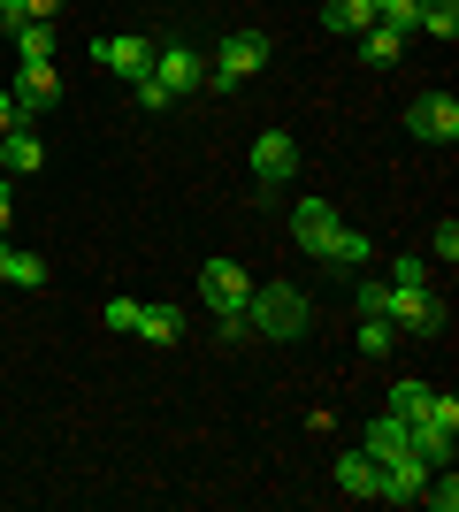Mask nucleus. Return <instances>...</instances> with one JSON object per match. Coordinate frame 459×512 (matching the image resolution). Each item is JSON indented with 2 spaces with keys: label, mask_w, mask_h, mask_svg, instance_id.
<instances>
[{
  "label": "nucleus",
  "mask_w": 459,
  "mask_h": 512,
  "mask_svg": "<svg viewBox=\"0 0 459 512\" xmlns=\"http://www.w3.org/2000/svg\"><path fill=\"white\" fill-rule=\"evenodd\" d=\"M245 321H253L268 344H291V337H306V321H314V299H306L299 283H253V299H245Z\"/></svg>",
  "instance_id": "nucleus-1"
},
{
  "label": "nucleus",
  "mask_w": 459,
  "mask_h": 512,
  "mask_svg": "<svg viewBox=\"0 0 459 512\" xmlns=\"http://www.w3.org/2000/svg\"><path fill=\"white\" fill-rule=\"evenodd\" d=\"M261 62H268V39H261V31H230V39L215 46V77H207V85H215V92H238Z\"/></svg>",
  "instance_id": "nucleus-2"
},
{
  "label": "nucleus",
  "mask_w": 459,
  "mask_h": 512,
  "mask_svg": "<svg viewBox=\"0 0 459 512\" xmlns=\"http://www.w3.org/2000/svg\"><path fill=\"white\" fill-rule=\"evenodd\" d=\"M406 130H414L421 146H452L459 138V100L452 92H421V100L406 107Z\"/></svg>",
  "instance_id": "nucleus-3"
},
{
  "label": "nucleus",
  "mask_w": 459,
  "mask_h": 512,
  "mask_svg": "<svg viewBox=\"0 0 459 512\" xmlns=\"http://www.w3.org/2000/svg\"><path fill=\"white\" fill-rule=\"evenodd\" d=\"M199 299L215 306V314H245V299H253V276H245L238 260H207V268H199Z\"/></svg>",
  "instance_id": "nucleus-4"
},
{
  "label": "nucleus",
  "mask_w": 459,
  "mask_h": 512,
  "mask_svg": "<svg viewBox=\"0 0 459 512\" xmlns=\"http://www.w3.org/2000/svg\"><path fill=\"white\" fill-rule=\"evenodd\" d=\"M245 161H253V176H261V192L268 184H291V176H299V138H291V130H261Z\"/></svg>",
  "instance_id": "nucleus-5"
},
{
  "label": "nucleus",
  "mask_w": 459,
  "mask_h": 512,
  "mask_svg": "<svg viewBox=\"0 0 459 512\" xmlns=\"http://www.w3.org/2000/svg\"><path fill=\"white\" fill-rule=\"evenodd\" d=\"M92 62L115 69L123 85H138V77L153 69V39H92Z\"/></svg>",
  "instance_id": "nucleus-6"
},
{
  "label": "nucleus",
  "mask_w": 459,
  "mask_h": 512,
  "mask_svg": "<svg viewBox=\"0 0 459 512\" xmlns=\"http://www.w3.org/2000/svg\"><path fill=\"white\" fill-rule=\"evenodd\" d=\"M8 92H16V107H23V115H54V107H62V85H54V62H23V69H16V85H8Z\"/></svg>",
  "instance_id": "nucleus-7"
},
{
  "label": "nucleus",
  "mask_w": 459,
  "mask_h": 512,
  "mask_svg": "<svg viewBox=\"0 0 459 512\" xmlns=\"http://www.w3.org/2000/svg\"><path fill=\"white\" fill-rule=\"evenodd\" d=\"M39 169H46V138L31 123H16L8 138H0V176L16 184V176H39Z\"/></svg>",
  "instance_id": "nucleus-8"
},
{
  "label": "nucleus",
  "mask_w": 459,
  "mask_h": 512,
  "mask_svg": "<svg viewBox=\"0 0 459 512\" xmlns=\"http://www.w3.org/2000/svg\"><path fill=\"white\" fill-rule=\"evenodd\" d=\"M329 230H337V207H329V199H299V207H291V245H299V253H322Z\"/></svg>",
  "instance_id": "nucleus-9"
},
{
  "label": "nucleus",
  "mask_w": 459,
  "mask_h": 512,
  "mask_svg": "<svg viewBox=\"0 0 459 512\" xmlns=\"http://www.w3.org/2000/svg\"><path fill=\"white\" fill-rule=\"evenodd\" d=\"M153 77L184 100V92H199V54L192 46H153Z\"/></svg>",
  "instance_id": "nucleus-10"
},
{
  "label": "nucleus",
  "mask_w": 459,
  "mask_h": 512,
  "mask_svg": "<svg viewBox=\"0 0 459 512\" xmlns=\"http://www.w3.org/2000/svg\"><path fill=\"white\" fill-rule=\"evenodd\" d=\"M46 276H54V268H46L39 253H16V245L0 237V283H16V291H46Z\"/></svg>",
  "instance_id": "nucleus-11"
},
{
  "label": "nucleus",
  "mask_w": 459,
  "mask_h": 512,
  "mask_svg": "<svg viewBox=\"0 0 459 512\" xmlns=\"http://www.w3.org/2000/svg\"><path fill=\"white\" fill-rule=\"evenodd\" d=\"M398 54H406V31H391V23H368V31H360V62L368 69H398Z\"/></svg>",
  "instance_id": "nucleus-12"
},
{
  "label": "nucleus",
  "mask_w": 459,
  "mask_h": 512,
  "mask_svg": "<svg viewBox=\"0 0 459 512\" xmlns=\"http://www.w3.org/2000/svg\"><path fill=\"white\" fill-rule=\"evenodd\" d=\"M368 253H375V237H360V230H345V222H337V230H329V245L314 260H337V268H368Z\"/></svg>",
  "instance_id": "nucleus-13"
},
{
  "label": "nucleus",
  "mask_w": 459,
  "mask_h": 512,
  "mask_svg": "<svg viewBox=\"0 0 459 512\" xmlns=\"http://www.w3.org/2000/svg\"><path fill=\"white\" fill-rule=\"evenodd\" d=\"M414 31H429V39L452 46L459 39V0H414Z\"/></svg>",
  "instance_id": "nucleus-14"
},
{
  "label": "nucleus",
  "mask_w": 459,
  "mask_h": 512,
  "mask_svg": "<svg viewBox=\"0 0 459 512\" xmlns=\"http://www.w3.org/2000/svg\"><path fill=\"white\" fill-rule=\"evenodd\" d=\"M375 459V467H383V459H398V451H406V421H398V413H375L368 421V444H360Z\"/></svg>",
  "instance_id": "nucleus-15"
},
{
  "label": "nucleus",
  "mask_w": 459,
  "mask_h": 512,
  "mask_svg": "<svg viewBox=\"0 0 459 512\" xmlns=\"http://www.w3.org/2000/svg\"><path fill=\"white\" fill-rule=\"evenodd\" d=\"M368 23V0H322V31H337V39H360Z\"/></svg>",
  "instance_id": "nucleus-16"
},
{
  "label": "nucleus",
  "mask_w": 459,
  "mask_h": 512,
  "mask_svg": "<svg viewBox=\"0 0 459 512\" xmlns=\"http://www.w3.org/2000/svg\"><path fill=\"white\" fill-rule=\"evenodd\" d=\"M337 490L345 497H375V459L368 451H345V459H337Z\"/></svg>",
  "instance_id": "nucleus-17"
},
{
  "label": "nucleus",
  "mask_w": 459,
  "mask_h": 512,
  "mask_svg": "<svg viewBox=\"0 0 459 512\" xmlns=\"http://www.w3.org/2000/svg\"><path fill=\"white\" fill-rule=\"evenodd\" d=\"M138 337L146 344H176L184 337V314H176V306H146V314H138Z\"/></svg>",
  "instance_id": "nucleus-18"
},
{
  "label": "nucleus",
  "mask_w": 459,
  "mask_h": 512,
  "mask_svg": "<svg viewBox=\"0 0 459 512\" xmlns=\"http://www.w3.org/2000/svg\"><path fill=\"white\" fill-rule=\"evenodd\" d=\"M8 39H16L23 62H54V23H16Z\"/></svg>",
  "instance_id": "nucleus-19"
},
{
  "label": "nucleus",
  "mask_w": 459,
  "mask_h": 512,
  "mask_svg": "<svg viewBox=\"0 0 459 512\" xmlns=\"http://www.w3.org/2000/svg\"><path fill=\"white\" fill-rule=\"evenodd\" d=\"M421 505H429V512H459V474H452V467H429V482H421Z\"/></svg>",
  "instance_id": "nucleus-20"
},
{
  "label": "nucleus",
  "mask_w": 459,
  "mask_h": 512,
  "mask_svg": "<svg viewBox=\"0 0 459 512\" xmlns=\"http://www.w3.org/2000/svg\"><path fill=\"white\" fill-rule=\"evenodd\" d=\"M138 314H146L138 299H108V306H100V321H108L115 337H138Z\"/></svg>",
  "instance_id": "nucleus-21"
},
{
  "label": "nucleus",
  "mask_w": 459,
  "mask_h": 512,
  "mask_svg": "<svg viewBox=\"0 0 459 512\" xmlns=\"http://www.w3.org/2000/svg\"><path fill=\"white\" fill-rule=\"evenodd\" d=\"M375 23H391V31H414V0H368Z\"/></svg>",
  "instance_id": "nucleus-22"
},
{
  "label": "nucleus",
  "mask_w": 459,
  "mask_h": 512,
  "mask_svg": "<svg viewBox=\"0 0 459 512\" xmlns=\"http://www.w3.org/2000/svg\"><path fill=\"white\" fill-rule=\"evenodd\" d=\"M360 352H368V360H383V352H391V321H383V314L360 321Z\"/></svg>",
  "instance_id": "nucleus-23"
},
{
  "label": "nucleus",
  "mask_w": 459,
  "mask_h": 512,
  "mask_svg": "<svg viewBox=\"0 0 459 512\" xmlns=\"http://www.w3.org/2000/svg\"><path fill=\"white\" fill-rule=\"evenodd\" d=\"M421 406H429V383H398L391 390V413H398V421H414Z\"/></svg>",
  "instance_id": "nucleus-24"
},
{
  "label": "nucleus",
  "mask_w": 459,
  "mask_h": 512,
  "mask_svg": "<svg viewBox=\"0 0 459 512\" xmlns=\"http://www.w3.org/2000/svg\"><path fill=\"white\" fill-rule=\"evenodd\" d=\"M391 283H406V291H429V260H414V253L391 260Z\"/></svg>",
  "instance_id": "nucleus-25"
},
{
  "label": "nucleus",
  "mask_w": 459,
  "mask_h": 512,
  "mask_svg": "<svg viewBox=\"0 0 459 512\" xmlns=\"http://www.w3.org/2000/svg\"><path fill=\"white\" fill-rule=\"evenodd\" d=\"M138 107H153V115H161V107H176V92H169V85H161V77L146 69V77H138Z\"/></svg>",
  "instance_id": "nucleus-26"
},
{
  "label": "nucleus",
  "mask_w": 459,
  "mask_h": 512,
  "mask_svg": "<svg viewBox=\"0 0 459 512\" xmlns=\"http://www.w3.org/2000/svg\"><path fill=\"white\" fill-rule=\"evenodd\" d=\"M429 260H444V268H452V260H459V222H452V214H444V222H437V245H429Z\"/></svg>",
  "instance_id": "nucleus-27"
},
{
  "label": "nucleus",
  "mask_w": 459,
  "mask_h": 512,
  "mask_svg": "<svg viewBox=\"0 0 459 512\" xmlns=\"http://www.w3.org/2000/svg\"><path fill=\"white\" fill-rule=\"evenodd\" d=\"M16 123H31V115H23V107H16V92L0 85V138H8V130H16Z\"/></svg>",
  "instance_id": "nucleus-28"
},
{
  "label": "nucleus",
  "mask_w": 459,
  "mask_h": 512,
  "mask_svg": "<svg viewBox=\"0 0 459 512\" xmlns=\"http://www.w3.org/2000/svg\"><path fill=\"white\" fill-rule=\"evenodd\" d=\"M352 306H360V314H383V283L368 276V283H360V291H352Z\"/></svg>",
  "instance_id": "nucleus-29"
},
{
  "label": "nucleus",
  "mask_w": 459,
  "mask_h": 512,
  "mask_svg": "<svg viewBox=\"0 0 459 512\" xmlns=\"http://www.w3.org/2000/svg\"><path fill=\"white\" fill-rule=\"evenodd\" d=\"M62 8H69V0H23V16H31V23H54Z\"/></svg>",
  "instance_id": "nucleus-30"
},
{
  "label": "nucleus",
  "mask_w": 459,
  "mask_h": 512,
  "mask_svg": "<svg viewBox=\"0 0 459 512\" xmlns=\"http://www.w3.org/2000/svg\"><path fill=\"white\" fill-rule=\"evenodd\" d=\"M16 23H31V16H23V0H0V31H16Z\"/></svg>",
  "instance_id": "nucleus-31"
},
{
  "label": "nucleus",
  "mask_w": 459,
  "mask_h": 512,
  "mask_svg": "<svg viewBox=\"0 0 459 512\" xmlns=\"http://www.w3.org/2000/svg\"><path fill=\"white\" fill-rule=\"evenodd\" d=\"M8 214H16V207H8V184H0V237H8Z\"/></svg>",
  "instance_id": "nucleus-32"
}]
</instances>
